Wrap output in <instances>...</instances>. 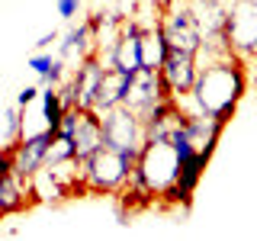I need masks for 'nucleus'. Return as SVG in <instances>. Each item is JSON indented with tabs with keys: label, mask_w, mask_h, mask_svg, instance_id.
<instances>
[{
	"label": "nucleus",
	"mask_w": 257,
	"mask_h": 241,
	"mask_svg": "<svg viewBox=\"0 0 257 241\" xmlns=\"http://www.w3.org/2000/svg\"><path fill=\"white\" fill-rule=\"evenodd\" d=\"M244 93H247V68L241 64L238 55H228V58H219V61L206 64V68H199L196 80L190 87V96L196 103V109L219 119L225 126L235 116Z\"/></svg>",
	"instance_id": "1"
},
{
	"label": "nucleus",
	"mask_w": 257,
	"mask_h": 241,
	"mask_svg": "<svg viewBox=\"0 0 257 241\" xmlns=\"http://www.w3.org/2000/svg\"><path fill=\"white\" fill-rule=\"evenodd\" d=\"M139 148H142V145H135V148H122V151L96 148L90 158H74V171H77L80 187L93 190V193H119L125 187L132 167H135Z\"/></svg>",
	"instance_id": "2"
},
{
	"label": "nucleus",
	"mask_w": 257,
	"mask_h": 241,
	"mask_svg": "<svg viewBox=\"0 0 257 241\" xmlns=\"http://www.w3.org/2000/svg\"><path fill=\"white\" fill-rule=\"evenodd\" d=\"M177 171H180V161H177L171 142H142L132 177L151 196H164V190L177 180Z\"/></svg>",
	"instance_id": "3"
},
{
	"label": "nucleus",
	"mask_w": 257,
	"mask_h": 241,
	"mask_svg": "<svg viewBox=\"0 0 257 241\" xmlns=\"http://www.w3.org/2000/svg\"><path fill=\"white\" fill-rule=\"evenodd\" d=\"M100 116V142L103 148L122 151V148H135L145 142V123L135 116L128 106H112L96 112Z\"/></svg>",
	"instance_id": "4"
},
{
	"label": "nucleus",
	"mask_w": 257,
	"mask_h": 241,
	"mask_svg": "<svg viewBox=\"0 0 257 241\" xmlns=\"http://www.w3.org/2000/svg\"><path fill=\"white\" fill-rule=\"evenodd\" d=\"M225 36L238 58L257 55V4L254 0H235L225 13Z\"/></svg>",
	"instance_id": "5"
},
{
	"label": "nucleus",
	"mask_w": 257,
	"mask_h": 241,
	"mask_svg": "<svg viewBox=\"0 0 257 241\" xmlns=\"http://www.w3.org/2000/svg\"><path fill=\"white\" fill-rule=\"evenodd\" d=\"M161 100H167V93H164V87H161L158 71L135 68L132 74H128V90H125L122 106H128V109H132L135 116L145 123V119L155 112V106H158Z\"/></svg>",
	"instance_id": "6"
},
{
	"label": "nucleus",
	"mask_w": 257,
	"mask_h": 241,
	"mask_svg": "<svg viewBox=\"0 0 257 241\" xmlns=\"http://www.w3.org/2000/svg\"><path fill=\"white\" fill-rule=\"evenodd\" d=\"M161 29H164L167 48H177V52H196L199 42H203V32H199L196 16L190 13V7H171L161 20Z\"/></svg>",
	"instance_id": "7"
},
{
	"label": "nucleus",
	"mask_w": 257,
	"mask_h": 241,
	"mask_svg": "<svg viewBox=\"0 0 257 241\" xmlns=\"http://www.w3.org/2000/svg\"><path fill=\"white\" fill-rule=\"evenodd\" d=\"M55 132H36L29 139H13L10 142V161H13V174L23 180H32L39 171L45 167V148L52 142Z\"/></svg>",
	"instance_id": "8"
},
{
	"label": "nucleus",
	"mask_w": 257,
	"mask_h": 241,
	"mask_svg": "<svg viewBox=\"0 0 257 241\" xmlns=\"http://www.w3.org/2000/svg\"><path fill=\"white\" fill-rule=\"evenodd\" d=\"M196 58L190 52H177V48H167L164 55V64L158 68V77H161V87L164 93L171 96H180V93H190L193 80H196Z\"/></svg>",
	"instance_id": "9"
},
{
	"label": "nucleus",
	"mask_w": 257,
	"mask_h": 241,
	"mask_svg": "<svg viewBox=\"0 0 257 241\" xmlns=\"http://www.w3.org/2000/svg\"><path fill=\"white\" fill-rule=\"evenodd\" d=\"M139 36H142V23L139 20H125L122 29H119V39L112 42V48L106 52H96L103 68H119V71H128L132 74L139 64Z\"/></svg>",
	"instance_id": "10"
},
{
	"label": "nucleus",
	"mask_w": 257,
	"mask_h": 241,
	"mask_svg": "<svg viewBox=\"0 0 257 241\" xmlns=\"http://www.w3.org/2000/svg\"><path fill=\"white\" fill-rule=\"evenodd\" d=\"M103 64L96 55L84 58L77 68H71V87H74V106L80 109H93V100H96V87H100V77H103Z\"/></svg>",
	"instance_id": "11"
},
{
	"label": "nucleus",
	"mask_w": 257,
	"mask_h": 241,
	"mask_svg": "<svg viewBox=\"0 0 257 241\" xmlns=\"http://www.w3.org/2000/svg\"><path fill=\"white\" fill-rule=\"evenodd\" d=\"M90 55H96V42H93L90 20H84L80 26L64 32V39L58 42V58L68 64V68H77V64L84 58H90Z\"/></svg>",
	"instance_id": "12"
},
{
	"label": "nucleus",
	"mask_w": 257,
	"mask_h": 241,
	"mask_svg": "<svg viewBox=\"0 0 257 241\" xmlns=\"http://www.w3.org/2000/svg\"><path fill=\"white\" fill-rule=\"evenodd\" d=\"M125 90H128V71L106 68V71H103V77H100V87H96L93 112L112 109V106H122V100H125Z\"/></svg>",
	"instance_id": "13"
},
{
	"label": "nucleus",
	"mask_w": 257,
	"mask_h": 241,
	"mask_svg": "<svg viewBox=\"0 0 257 241\" xmlns=\"http://www.w3.org/2000/svg\"><path fill=\"white\" fill-rule=\"evenodd\" d=\"M190 13L196 16L203 39H219V36H225V13H228V7H225L222 0H193ZM225 39H228V36H225Z\"/></svg>",
	"instance_id": "14"
},
{
	"label": "nucleus",
	"mask_w": 257,
	"mask_h": 241,
	"mask_svg": "<svg viewBox=\"0 0 257 241\" xmlns=\"http://www.w3.org/2000/svg\"><path fill=\"white\" fill-rule=\"evenodd\" d=\"M164 55H167V39H164V29L161 23H151V26H142V36H139V64L148 71H158L164 64Z\"/></svg>",
	"instance_id": "15"
},
{
	"label": "nucleus",
	"mask_w": 257,
	"mask_h": 241,
	"mask_svg": "<svg viewBox=\"0 0 257 241\" xmlns=\"http://www.w3.org/2000/svg\"><path fill=\"white\" fill-rule=\"evenodd\" d=\"M71 139H74V158H90L96 148H103V142H100V116H96L93 109H84Z\"/></svg>",
	"instance_id": "16"
},
{
	"label": "nucleus",
	"mask_w": 257,
	"mask_h": 241,
	"mask_svg": "<svg viewBox=\"0 0 257 241\" xmlns=\"http://www.w3.org/2000/svg\"><path fill=\"white\" fill-rule=\"evenodd\" d=\"M29 193V180H23V177L16 174H7L4 180H0V215H13V212H23L32 199Z\"/></svg>",
	"instance_id": "17"
},
{
	"label": "nucleus",
	"mask_w": 257,
	"mask_h": 241,
	"mask_svg": "<svg viewBox=\"0 0 257 241\" xmlns=\"http://www.w3.org/2000/svg\"><path fill=\"white\" fill-rule=\"evenodd\" d=\"M61 161H74V139L55 132L52 142H48V148H45V167L48 164H61Z\"/></svg>",
	"instance_id": "18"
},
{
	"label": "nucleus",
	"mask_w": 257,
	"mask_h": 241,
	"mask_svg": "<svg viewBox=\"0 0 257 241\" xmlns=\"http://www.w3.org/2000/svg\"><path fill=\"white\" fill-rule=\"evenodd\" d=\"M68 71H71V68H68V64H64L61 58H55V61H52V68H48V71H45V74H42V77H39V87H58V84H61V80H64V77H68Z\"/></svg>",
	"instance_id": "19"
},
{
	"label": "nucleus",
	"mask_w": 257,
	"mask_h": 241,
	"mask_svg": "<svg viewBox=\"0 0 257 241\" xmlns=\"http://www.w3.org/2000/svg\"><path fill=\"white\" fill-rule=\"evenodd\" d=\"M20 126H23V109L10 106V109H7V135H10V142L20 139Z\"/></svg>",
	"instance_id": "20"
},
{
	"label": "nucleus",
	"mask_w": 257,
	"mask_h": 241,
	"mask_svg": "<svg viewBox=\"0 0 257 241\" xmlns=\"http://www.w3.org/2000/svg\"><path fill=\"white\" fill-rule=\"evenodd\" d=\"M52 61H55V58H52V55H48V52H45V48H42V52H36V55H32V58H29L26 64H29V68H32V71H36V74H39V77H42V74H45V71H48V68H52Z\"/></svg>",
	"instance_id": "21"
},
{
	"label": "nucleus",
	"mask_w": 257,
	"mask_h": 241,
	"mask_svg": "<svg viewBox=\"0 0 257 241\" xmlns=\"http://www.w3.org/2000/svg\"><path fill=\"white\" fill-rule=\"evenodd\" d=\"M55 7H58V16L74 20V16L80 13V7H84V0H55Z\"/></svg>",
	"instance_id": "22"
},
{
	"label": "nucleus",
	"mask_w": 257,
	"mask_h": 241,
	"mask_svg": "<svg viewBox=\"0 0 257 241\" xmlns=\"http://www.w3.org/2000/svg\"><path fill=\"white\" fill-rule=\"evenodd\" d=\"M39 100V84H29V87H23L20 90V96H16V106H32V103Z\"/></svg>",
	"instance_id": "23"
},
{
	"label": "nucleus",
	"mask_w": 257,
	"mask_h": 241,
	"mask_svg": "<svg viewBox=\"0 0 257 241\" xmlns=\"http://www.w3.org/2000/svg\"><path fill=\"white\" fill-rule=\"evenodd\" d=\"M52 42H58V32H45V36L36 42V48L39 52H42V48H52Z\"/></svg>",
	"instance_id": "24"
},
{
	"label": "nucleus",
	"mask_w": 257,
	"mask_h": 241,
	"mask_svg": "<svg viewBox=\"0 0 257 241\" xmlns=\"http://www.w3.org/2000/svg\"><path fill=\"white\" fill-rule=\"evenodd\" d=\"M0 219H4V215H0Z\"/></svg>",
	"instance_id": "25"
}]
</instances>
